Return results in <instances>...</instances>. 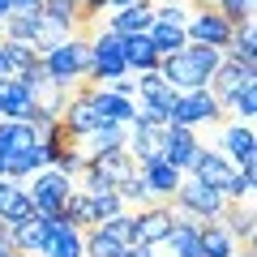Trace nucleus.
Returning <instances> with one entry per match:
<instances>
[{
	"mask_svg": "<svg viewBox=\"0 0 257 257\" xmlns=\"http://www.w3.org/2000/svg\"><path fill=\"white\" fill-rule=\"evenodd\" d=\"M13 253V240H9V223H0V257Z\"/></svg>",
	"mask_w": 257,
	"mask_h": 257,
	"instance_id": "obj_37",
	"label": "nucleus"
},
{
	"mask_svg": "<svg viewBox=\"0 0 257 257\" xmlns=\"http://www.w3.org/2000/svg\"><path fill=\"white\" fill-rule=\"evenodd\" d=\"M219 223L231 231V240H236V244L244 240V248H253L257 219H253V206H248V202H244V206H240V202H227V206H223V214H219Z\"/></svg>",
	"mask_w": 257,
	"mask_h": 257,
	"instance_id": "obj_21",
	"label": "nucleus"
},
{
	"mask_svg": "<svg viewBox=\"0 0 257 257\" xmlns=\"http://www.w3.org/2000/svg\"><path fill=\"white\" fill-rule=\"evenodd\" d=\"M120 253H124V244L111 240L107 231H99V227L82 231V257H120Z\"/></svg>",
	"mask_w": 257,
	"mask_h": 257,
	"instance_id": "obj_30",
	"label": "nucleus"
},
{
	"mask_svg": "<svg viewBox=\"0 0 257 257\" xmlns=\"http://www.w3.org/2000/svg\"><path fill=\"white\" fill-rule=\"evenodd\" d=\"M219 107H223V111H231V116H240V120L248 124V120L257 116V77L240 82L236 90L227 94V99H219Z\"/></svg>",
	"mask_w": 257,
	"mask_h": 257,
	"instance_id": "obj_29",
	"label": "nucleus"
},
{
	"mask_svg": "<svg viewBox=\"0 0 257 257\" xmlns=\"http://www.w3.org/2000/svg\"><path fill=\"white\" fill-rule=\"evenodd\" d=\"M124 138H128V128H124V124H111V120H103L99 128H90V133H86V138H77V150H82V155L116 150V146H124Z\"/></svg>",
	"mask_w": 257,
	"mask_h": 257,
	"instance_id": "obj_23",
	"label": "nucleus"
},
{
	"mask_svg": "<svg viewBox=\"0 0 257 257\" xmlns=\"http://www.w3.org/2000/svg\"><path fill=\"white\" fill-rule=\"evenodd\" d=\"M159 77H163V82L172 86L176 94L206 90V82H210V77H206L202 69H197V64H193L189 56H184V52H176V56H163V60H159Z\"/></svg>",
	"mask_w": 257,
	"mask_h": 257,
	"instance_id": "obj_7",
	"label": "nucleus"
},
{
	"mask_svg": "<svg viewBox=\"0 0 257 257\" xmlns=\"http://www.w3.org/2000/svg\"><path fill=\"white\" fill-rule=\"evenodd\" d=\"M231 257H257V253H253V248H244V253H231Z\"/></svg>",
	"mask_w": 257,
	"mask_h": 257,
	"instance_id": "obj_39",
	"label": "nucleus"
},
{
	"mask_svg": "<svg viewBox=\"0 0 257 257\" xmlns=\"http://www.w3.org/2000/svg\"><path fill=\"white\" fill-rule=\"evenodd\" d=\"M202 219H189V214H176L172 231H167L163 244L172 248V257H202Z\"/></svg>",
	"mask_w": 257,
	"mask_h": 257,
	"instance_id": "obj_13",
	"label": "nucleus"
},
{
	"mask_svg": "<svg viewBox=\"0 0 257 257\" xmlns=\"http://www.w3.org/2000/svg\"><path fill=\"white\" fill-rule=\"evenodd\" d=\"M86 197V219H90V227H99L103 219H111V214L124 210V202H120L116 189H82Z\"/></svg>",
	"mask_w": 257,
	"mask_h": 257,
	"instance_id": "obj_26",
	"label": "nucleus"
},
{
	"mask_svg": "<svg viewBox=\"0 0 257 257\" xmlns=\"http://www.w3.org/2000/svg\"><path fill=\"white\" fill-rule=\"evenodd\" d=\"M138 176H142V184L150 189V197L155 202H172V193L180 189V180H184V172H176L172 163H146V167H138Z\"/></svg>",
	"mask_w": 257,
	"mask_h": 257,
	"instance_id": "obj_14",
	"label": "nucleus"
},
{
	"mask_svg": "<svg viewBox=\"0 0 257 257\" xmlns=\"http://www.w3.org/2000/svg\"><path fill=\"white\" fill-rule=\"evenodd\" d=\"M5 257H22V253H5Z\"/></svg>",
	"mask_w": 257,
	"mask_h": 257,
	"instance_id": "obj_41",
	"label": "nucleus"
},
{
	"mask_svg": "<svg viewBox=\"0 0 257 257\" xmlns=\"http://www.w3.org/2000/svg\"><path fill=\"white\" fill-rule=\"evenodd\" d=\"M47 223H52V236H47V244H43V253H39V257H82V231L69 227L60 214L47 219Z\"/></svg>",
	"mask_w": 257,
	"mask_h": 257,
	"instance_id": "obj_20",
	"label": "nucleus"
},
{
	"mask_svg": "<svg viewBox=\"0 0 257 257\" xmlns=\"http://www.w3.org/2000/svg\"><path fill=\"white\" fill-rule=\"evenodd\" d=\"M172 206H176V214H189V219H219L223 214V206H227V197L223 193H214V189H206V184H197V180H180V189L172 193Z\"/></svg>",
	"mask_w": 257,
	"mask_h": 257,
	"instance_id": "obj_3",
	"label": "nucleus"
},
{
	"mask_svg": "<svg viewBox=\"0 0 257 257\" xmlns=\"http://www.w3.org/2000/svg\"><path fill=\"white\" fill-rule=\"evenodd\" d=\"M150 22H155V9L142 5V0H133V5H124V9H116V18H111L107 30H116V35H146Z\"/></svg>",
	"mask_w": 257,
	"mask_h": 257,
	"instance_id": "obj_24",
	"label": "nucleus"
},
{
	"mask_svg": "<svg viewBox=\"0 0 257 257\" xmlns=\"http://www.w3.org/2000/svg\"><path fill=\"white\" fill-rule=\"evenodd\" d=\"M120 257H155V248H150V244H128Z\"/></svg>",
	"mask_w": 257,
	"mask_h": 257,
	"instance_id": "obj_36",
	"label": "nucleus"
},
{
	"mask_svg": "<svg viewBox=\"0 0 257 257\" xmlns=\"http://www.w3.org/2000/svg\"><path fill=\"white\" fill-rule=\"evenodd\" d=\"M120 52H124L128 73H150V69H159V52L150 43V35H120Z\"/></svg>",
	"mask_w": 257,
	"mask_h": 257,
	"instance_id": "obj_18",
	"label": "nucleus"
},
{
	"mask_svg": "<svg viewBox=\"0 0 257 257\" xmlns=\"http://www.w3.org/2000/svg\"><path fill=\"white\" fill-rule=\"evenodd\" d=\"M35 214V206H30V193L22 189V180H9V176H0V223H22Z\"/></svg>",
	"mask_w": 257,
	"mask_h": 257,
	"instance_id": "obj_15",
	"label": "nucleus"
},
{
	"mask_svg": "<svg viewBox=\"0 0 257 257\" xmlns=\"http://www.w3.org/2000/svg\"><path fill=\"white\" fill-rule=\"evenodd\" d=\"M35 146H39V138H35L30 124H22V120H0V159L5 155H26Z\"/></svg>",
	"mask_w": 257,
	"mask_h": 257,
	"instance_id": "obj_25",
	"label": "nucleus"
},
{
	"mask_svg": "<svg viewBox=\"0 0 257 257\" xmlns=\"http://www.w3.org/2000/svg\"><path fill=\"white\" fill-rule=\"evenodd\" d=\"M248 77H257V69H253V64H240V60H227V56H223V60H219V69H214V73H210V82H206V90H210L214 99H227V94L236 90L240 82H248Z\"/></svg>",
	"mask_w": 257,
	"mask_h": 257,
	"instance_id": "obj_16",
	"label": "nucleus"
},
{
	"mask_svg": "<svg viewBox=\"0 0 257 257\" xmlns=\"http://www.w3.org/2000/svg\"><path fill=\"white\" fill-rule=\"evenodd\" d=\"M107 5H116V9H124V5H133V0H107Z\"/></svg>",
	"mask_w": 257,
	"mask_h": 257,
	"instance_id": "obj_38",
	"label": "nucleus"
},
{
	"mask_svg": "<svg viewBox=\"0 0 257 257\" xmlns=\"http://www.w3.org/2000/svg\"><path fill=\"white\" fill-rule=\"evenodd\" d=\"M99 231H107L111 240H120V244H138V236H133V214L128 210H120V214H111V219H103L99 223Z\"/></svg>",
	"mask_w": 257,
	"mask_h": 257,
	"instance_id": "obj_32",
	"label": "nucleus"
},
{
	"mask_svg": "<svg viewBox=\"0 0 257 257\" xmlns=\"http://www.w3.org/2000/svg\"><path fill=\"white\" fill-rule=\"evenodd\" d=\"M43 0H9V13H39Z\"/></svg>",
	"mask_w": 257,
	"mask_h": 257,
	"instance_id": "obj_35",
	"label": "nucleus"
},
{
	"mask_svg": "<svg viewBox=\"0 0 257 257\" xmlns=\"http://www.w3.org/2000/svg\"><path fill=\"white\" fill-rule=\"evenodd\" d=\"M77 189L73 176L56 172V167H43V172H35V184H30V206H35L39 219H56V214L64 210V202H69V193Z\"/></svg>",
	"mask_w": 257,
	"mask_h": 257,
	"instance_id": "obj_2",
	"label": "nucleus"
},
{
	"mask_svg": "<svg viewBox=\"0 0 257 257\" xmlns=\"http://www.w3.org/2000/svg\"><path fill=\"white\" fill-rule=\"evenodd\" d=\"M47 236H52V223H47V219H39V214H30V219H22V223H13V227H9L13 253H22V257L43 253Z\"/></svg>",
	"mask_w": 257,
	"mask_h": 257,
	"instance_id": "obj_12",
	"label": "nucleus"
},
{
	"mask_svg": "<svg viewBox=\"0 0 257 257\" xmlns=\"http://www.w3.org/2000/svg\"><path fill=\"white\" fill-rule=\"evenodd\" d=\"M189 176L197 184H206V189H214V193H227V184L236 180V167L227 163L223 155H214V150H197V159L189 163Z\"/></svg>",
	"mask_w": 257,
	"mask_h": 257,
	"instance_id": "obj_8",
	"label": "nucleus"
},
{
	"mask_svg": "<svg viewBox=\"0 0 257 257\" xmlns=\"http://www.w3.org/2000/svg\"><path fill=\"white\" fill-rule=\"evenodd\" d=\"M39 60L47 64V77H52L56 86H77L86 73H90V39H64V43H56L52 52H43Z\"/></svg>",
	"mask_w": 257,
	"mask_h": 257,
	"instance_id": "obj_1",
	"label": "nucleus"
},
{
	"mask_svg": "<svg viewBox=\"0 0 257 257\" xmlns=\"http://www.w3.org/2000/svg\"><path fill=\"white\" fill-rule=\"evenodd\" d=\"M35 107V94L22 77H5L0 82V120H22L26 111Z\"/></svg>",
	"mask_w": 257,
	"mask_h": 257,
	"instance_id": "obj_17",
	"label": "nucleus"
},
{
	"mask_svg": "<svg viewBox=\"0 0 257 257\" xmlns=\"http://www.w3.org/2000/svg\"><path fill=\"white\" fill-rule=\"evenodd\" d=\"M197 5H202V9H214V0H197Z\"/></svg>",
	"mask_w": 257,
	"mask_h": 257,
	"instance_id": "obj_40",
	"label": "nucleus"
},
{
	"mask_svg": "<svg viewBox=\"0 0 257 257\" xmlns=\"http://www.w3.org/2000/svg\"><path fill=\"white\" fill-rule=\"evenodd\" d=\"M99 124H103V116L94 111V103L86 99L82 90L69 94V103H64V111H60V128H64V133L77 142V138H86V133H90V128H99Z\"/></svg>",
	"mask_w": 257,
	"mask_h": 257,
	"instance_id": "obj_11",
	"label": "nucleus"
},
{
	"mask_svg": "<svg viewBox=\"0 0 257 257\" xmlns=\"http://www.w3.org/2000/svg\"><path fill=\"white\" fill-rule=\"evenodd\" d=\"M231 30H236V26H227V22H223L214 9H202V13H193V18L184 22V35H189V43H206V47H219V52L227 47Z\"/></svg>",
	"mask_w": 257,
	"mask_h": 257,
	"instance_id": "obj_10",
	"label": "nucleus"
},
{
	"mask_svg": "<svg viewBox=\"0 0 257 257\" xmlns=\"http://www.w3.org/2000/svg\"><path fill=\"white\" fill-rule=\"evenodd\" d=\"M184 56H189V60L197 64V69H202L206 77H210L214 69H219V60H223V52H219V47H206V43H184Z\"/></svg>",
	"mask_w": 257,
	"mask_h": 257,
	"instance_id": "obj_34",
	"label": "nucleus"
},
{
	"mask_svg": "<svg viewBox=\"0 0 257 257\" xmlns=\"http://www.w3.org/2000/svg\"><path fill=\"white\" fill-rule=\"evenodd\" d=\"M0 26H5V22H0Z\"/></svg>",
	"mask_w": 257,
	"mask_h": 257,
	"instance_id": "obj_43",
	"label": "nucleus"
},
{
	"mask_svg": "<svg viewBox=\"0 0 257 257\" xmlns=\"http://www.w3.org/2000/svg\"><path fill=\"white\" fill-rule=\"evenodd\" d=\"M202 142L197 128H180V124H163V163H172L176 172H189V163L197 159Z\"/></svg>",
	"mask_w": 257,
	"mask_h": 257,
	"instance_id": "obj_9",
	"label": "nucleus"
},
{
	"mask_svg": "<svg viewBox=\"0 0 257 257\" xmlns=\"http://www.w3.org/2000/svg\"><path fill=\"white\" fill-rule=\"evenodd\" d=\"M223 159H227L236 172H253L257 167V138H253V124H227L223 128Z\"/></svg>",
	"mask_w": 257,
	"mask_h": 257,
	"instance_id": "obj_6",
	"label": "nucleus"
},
{
	"mask_svg": "<svg viewBox=\"0 0 257 257\" xmlns=\"http://www.w3.org/2000/svg\"><path fill=\"white\" fill-rule=\"evenodd\" d=\"M214 13L227 26H240V22H253V0H214Z\"/></svg>",
	"mask_w": 257,
	"mask_h": 257,
	"instance_id": "obj_33",
	"label": "nucleus"
},
{
	"mask_svg": "<svg viewBox=\"0 0 257 257\" xmlns=\"http://www.w3.org/2000/svg\"><path fill=\"white\" fill-rule=\"evenodd\" d=\"M223 56H227V60H240V64H253V69H257V26H253V22H240V26L231 30Z\"/></svg>",
	"mask_w": 257,
	"mask_h": 257,
	"instance_id": "obj_27",
	"label": "nucleus"
},
{
	"mask_svg": "<svg viewBox=\"0 0 257 257\" xmlns=\"http://www.w3.org/2000/svg\"><path fill=\"white\" fill-rule=\"evenodd\" d=\"M210 120H223V107L210 90L176 94L172 111H167V124H180V128H197V124H210Z\"/></svg>",
	"mask_w": 257,
	"mask_h": 257,
	"instance_id": "obj_4",
	"label": "nucleus"
},
{
	"mask_svg": "<svg viewBox=\"0 0 257 257\" xmlns=\"http://www.w3.org/2000/svg\"><path fill=\"white\" fill-rule=\"evenodd\" d=\"M146 35H150V43H155L159 60H163V56L184 52V43H189V35H184V22H167V18H159V13H155V22H150Z\"/></svg>",
	"mask_w": 257,
	"mask_h": 257,
	"instance_id": "obj_19",
	"label": "nucleus"
},
{
	"mask_svg": "<svg viewBox=\"0 0 257 257\" xmlns=\"http://www.w3.org/2000/svg\"><path fill=\"white\" fill-rule=\"evenodd\" d=\"M167 5H176V0H167Z\"/></svg>",
	"mask_w": 257,
	"mask_h": 257,
	"instance_id": "obj_42",
	"label": "nucleus"
},
{
	"mask_svg": "<svg viewBox=\"0 0 257 257\" xmlns=\"http://www.w3.org/2000/svg\"><path fill=\"white\" fill-rule=\"evenodd\" d=\"M0 52H5V64H9V77H22V73L30 69V64L39 60V56H35V47L13 43V39H0Z\"/></svg>",
	"mask_w": 257,
	"mask_h": 257,
	"instance_id": "obj_31",
	"label": "nucleus"
},
{
	"mask_svg": "<svg viewBox=\"0 0 257 257\" xmlns=\"http://www.w3.org/2000/svg\"><path fill=\"white\" fill-rule=\"evenodd\" d=\"M39 35H43V13H9L0 26V39H13V43H26V47H35Z\"/></svg>",
	"mask_w": 257,
	"mask_h": 257,
	"instance_id": "obj_22",
	"label": "nucleus"
},
{
	"mask_svg": "<svg viewBox=\"0 0 257 257\" xmlns=\"http://www.w3.org/2000/svg\"><path fill=\"white\" fill-rule=\"evenodd\" d=\"M172 219H176L172 202L142 206V210L133 214V236H138V244H150V248H159V244L167 240V231H172Z\"/></svg>",
	"mask_w": 257,
	"mask_h": 257,
	"instance_id": "obj_5",
	"label": "nucleus"
},
{
	"mask_svg": "<svg viewBox=\"0 0 257 257\" xmlns=\"http://www.w3.org/2000/svg\"><path fill=\"white\" fill-rule=\"evenodd\" d=\"M197 240H202V257H231V253H240V244L231 240V231L223 227L219 219H206Z\"/></svg>",
	"mask_w": 257,
	"mask_h": 257,
	"instance_id": "obj_28",
	"label": "nucleus"
}]
</instances>
